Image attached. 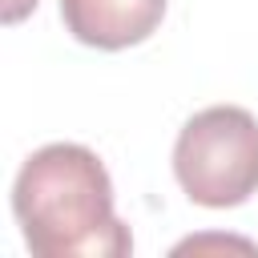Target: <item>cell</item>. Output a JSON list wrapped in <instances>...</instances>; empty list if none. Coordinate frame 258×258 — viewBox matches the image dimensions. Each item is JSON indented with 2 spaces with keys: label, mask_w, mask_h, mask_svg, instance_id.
<instances>
[{
  "label": "cell",
  "mask_w": 258,
  "mask_h": 258,
  "mask_svg": "<svg viewBox=\"0 0 258 258\" xmlns=\"http://www.w3.org/2000/svg\"><path fill=\"white\" fill-rule=\"evenodd\" d=\"M12 214L36 258H125L129 226L113 214L101 157L77 141L40 145L12 181Z\"/></svg>",
  "instance_id": "1"
},
{
  "label": "cell",
  "mask_w": 258,
  "mask_h": 258,
  "mask_svg": "<svg viewBox=\"0 0 258 258\" xmlns=\"http://www.w3.org/2000/svg\"><path fill=\"white\" fill-rule=\"evenodd\" d=\"M173 177L189 202L230 210L258 194V117L242 105L194 113L173 141Z\"/></svg>",
  "instance_id": "2"
},
{
  "label": "cell",
  "mask_w": 258,
  "mask_h": 258,
  "mask_svg": "<svg viewBox=\"0 0 258 258\" xmlns=\"http://www.w3.org/2000/svg\"><path fill=\"white\" fill-rule=\"evenodd\" d=\"M165 0H60V20L89 48H129L157 32Z\"/></svg>",
  "instance_id": "3"
},
{
  "label": "cell",
  "mask_w": 258,
  "mask_h": 258,
  "mask_svg": "<svg viewBox=\"0 0 258 258\" xmlns=\"http://www.w3.org/2000/svg\"><path fill=\"white\" fill-rule=\"evenodd\" d=\"M32 8H36V0H4V24H16V20H24Z\"/></svg>",
  "instance_id": "4"
}]
</instances>
